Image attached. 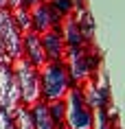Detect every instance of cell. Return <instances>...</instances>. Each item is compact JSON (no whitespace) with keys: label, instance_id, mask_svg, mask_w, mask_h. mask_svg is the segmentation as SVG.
I'll list each match as a JSON object with an SVG mask.
<instances>
[{"label":"cell","instance_id":"obj_1","mask_svg":"<svg viewBox=\"0 0 125 129\" xmlns=\"http://www.w3.org/2000/svg\"><path fill=\"white\" fill-rule=\"evenodd\" d=\"M70 88L72 81L64 61H46L40 68V94L44 103L64 101Z\"/></svg>","mask_w":125,"mask_h":129},{"label":"cell","instance_id":"obj_2","mask_svg":"<svg viewBox=\"0 0 125 129\" xmlns=\"http://www.w3.org/2000/svg\"><path fill=\"white\" fill-rule=\"evenodd\" d=\"M13 68V77H15V85H18V94L20 101L24 105H35L37 101H42L40 94V68H35L33 63H29L24 57L11 61Z\"/></svg>","mask_w":125,"mask_h":129},{"label":"cell","instance_id":"obj_3","mask_svg":"<svg viewBox=\"0 0 125 129\" xmlns=\"http://www.w3.org/2000/svg\"><path fill=\"white\" fill-rule=\"evenodd\" d=\"M66 105V129H92L94 125V109L83 99L79 85H72L64 99Z\"/></svg>","mask_w":125,"mask_h":129},{"label":"cell","instance_id":"obj_4","mask_svg":"<svg viewBox=\"0 0 125 129\" xmlns=\"http://www.w3.org/2000/svg\"><path fill=\"white\" fill-rule=\"evenodd\" d=\"M64 63L68 68L72 85H83V83L94 77V55L83 48H68Z\"/></svg>","mask_w":125,"mask_h":129},{"label":"cell","instance_id":"obj_5","mask_svg":"<svg viewBox=\"0 0 125 129\" xmlns=\"http://www.w3.org/2000/svg\"><path fill=\"white\" fill-rule=\"evenodd\" d=\"M0 46L11 61L22 57V33L13 22V15L7 7L0 9Z\"/></svg>","mask_w":125,"mask_h":129},{"label":"cell","instance_id":"obj_6","mask_svg":"<svg viewBox=\"0 0 125 129\" xmlns=\"http://www.w3.org/2000/svg\"><path fill=\"white\" fill-rule=\"evenodd\" d=\"M31 24H33V31L35 33H46L51 28H57L62 24V18L51 9L48 2H40V5H35L31 7Z\"/></svg>","mask_w":125,"mask_h":129},{"label":"cell","instance_id":"obj_7","mask_svg":"<svg viewBox=\"0 0 125 129\" xmlns=\"http://www.w3.org/2000/svg\"><path fill=\"white\" fill-rule=\"evenodd\" d=\"M22 57L29 61V63H33L35 68H42L44 63H46V55H44V46H42V37L40 33H24L22 35Z\"/></svg>","mask_w":125,"mask_h":129},{"label":"cell","instance_id":"obj_8","mask_svg":"<svg viewBox=\"0 0 125 129\" xmlns=\"http://www.w3.org/2000/svg\"><path fill=\"white\" fill-rule=\"evenodd\" d=\"M42 46H44V55L48 61H64L66 57V44H64V37H62V31L59 26L57 28H51L46 33H42Z\"/></svg>","mask_w":125,"mask_h":129},{"label":"cell","instance_id":"obj_9","mask_svg":"<svg viewBox=\"0 0 125 129\" xmlns=\"http://www.w3.org/2000/svg\"><path fill=\"white\" fill-rule=\"evenodd\" d=\"M59 31H62L66 48H83L88 44L86 37H83V33H81V28H79V24H77V20H75V15L64 18L62 24H59Z\"/></svg>","mask_w":125,"mask_h":129},{"label":"cell","instance_id":"obj_10","mask_svg":"<svg viewBox=\"0 0 125 129\" xmlns=\"http://www.w3.org/2000/svg\"><path fill=\"white\" fill-rule=\"evenodd\" d=\"M9 120L13 125V129H33V116H31V107L24 103H18L11 112H9Z\"/></svg>","mask_w":125,"mask_h":129},{"label":"cell","instance_id":"obj_11","mask_svg":"<svg viewBox=\"0 0 125 129\" xmlns=\"http://www.w3.org/2000/svg\"><path fill=\"white\" fill-rule=\"evenodd\" d=\"M31 116H33V129H55L44 101H37L35 105H31Z\"/></svg>","mask_w":125,"mask_h":129},{"label":"cell","instance_id":"obj_12","mask_svg":"<svg viewBox=\"0 0 125 129\" xmlns=\"http://www.w3.org/2000/svg\"><path fill=\"white\" fill-rule=\"evenodd\" d=\"M48 107V116L53 120V127L55 129H66V105L64 101H53V103H46Z\"/></svg>","mask_w":125,"mask_h":129},{"label":"cell","instance_id":"obj_13","mask_svg":"<svg viewBox=\"0 0 125 129\" xmlns=\"http://www.w3.org/2000/svg\"><path fill=\"white\" fill-rule=\"evenodd\" d=\"M46 2L51 5V9H53L62 20L68 18V15L75 11V2H72V0H46Z\"/></svg>","mask_w":125,"mask_h":129},{"label":"cell","instance_id":"obj_14","mask_svg":"<svg viewBox=\"0 0 125 129\" xmlns=\"http://www.w3.org/2000/svg\"><path fill=\"white\" fill-rule=\"evenodd\" d=\"M40 2H46V0H24V5H27L29 9H31V7H35V5H40Z\"/></svg>","mask_w":125,"mask_h":129}]
</instances>
